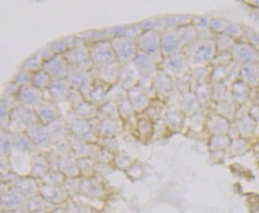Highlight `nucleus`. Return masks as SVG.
<instances>
[{
  "mask_svg": "<svg viewBox=\"0 0 259 213\" xmlns=\"http://www.w3.org/2000/svg\"><path fill=\"white\" fill-rule=\"evenodd\" d=\"M190 67L192 69L210 65L217 55L215 41L214 38H201L184 48Z\"/></svg>",
  "mask_w": 259,
  "mask_h": 213,
  "instance_id": "nucleus-1",
  "label": "nucleus"
},
{
  "mask_svg": "<svg viewBox=\"0 0 259 213\" xmlns=\"http://www.w3.org/2000/svg\"><path fill=\"white\" fill-rule=\"evenodd\" d=\"M232 60L240 66L255 64L259 62V51L257 47L247 41L239 40L235 41L231 51Z\"/></svg>",
  "mask_w": 259,
  "mask_h": 213,
  "instance_id": "nucleus-2",
  "label": "nucleus"
},
{
  "mask_svg": "<svg viewBox=\"0 0 259 213\" xmlns=\"http://www.w3.org/2000/svg\"><path fill=\"white\" fill-rule=\"evenodd\" d=\"M162 66L166 74L171 77H176L178 80L189 74L191 70L189 62L184 53L166 56L162 62Z\"/></svg>",
  "mask_w": 259,
  "mask_h": 213,
  "instance_id": "nucleus-3",
  "label": "nucleus"
},
{
  "mask_svg": "<svg viewBox=\"0 0 259 213\" xmlns=\"http://www.w3.org/2000/svg\"><path fill=\"white\" fill-rule=\"evenodd\" d=\"M138 47L143 53L152 57L161 49L160 36L154 30H147L138 38Z\"/></svg>",
  "mask_w": 259,
  "mask_h": 213,
  "instance_id": "nucleus-4",
  "label": "nucleus"
},
{
  "mask_svg": "<svg viewBox=\"0 0 259 213\" xmlns=\"http://www.w3.org/2000/svg\"><path fill=\"white\" fill-rule=\"evenodd\" d=\"M113 50L120 61L128 62L134 59L137 52V46L130 38L121 37L113 40Z\"/></svg>",
  "mask_w": 259,
  "mask_h": 213,
  "instance_id": "nucleus-5",
  "label": "nucleus"
},
{
  "mask_svg": "<svg viewBox=\"0 0 259 213\" xmlns=\"http://www.w3.org/2000/svg\"><path fill=\"white\" fill-rule=\"evenodd\" d=\"M160 46L163 55L165 56L180 53L183 46L177 34V29L172 28V30L163 33L160 39Z\"/></svg>",
  "mask_w": 259,
  "mask_h": 213,
  "instance_id": "nucleus-6",
  "label": "nucleus"
},
{
  "mask_svg": "<svg viewBox=\"0 0 259 213\" xmlns=\"http://www.w3.org/2000/svg\"><path fill=\"white\" fill-rule=\"evenodd\" d=\"M236 124L235 126L238 129L239 134L243 138H251L254 135L257 128V121L246 113L235 118Z\"/></svg>",
  "mask_w": 259,
  "mask_h": 213,
  "instance_id": "nucleus-7",
  "label": "nucleus"
},
{
  "mask_svg": "<svg viewBox=\"0 0 259 213\" xmlns=\"http://www.w3.org/2000/svg\"><path fill=\"white\" fill-rule=\"evenodd\" d=\"M239 79L246 83L250 89L257 88L259 87V62L241 66Z\"/></svg>",
  "mask_w": 259,
  "mask_h": 213,
  "instance_id": "nucleus-8",
  "label": "nucleus"
},
{
  "mask_svg": "<svg viewBox=\"0 0 259 213\" xmlns=\"http://www.w3.org/2000/svg\"><path fill=\"white\" fill-rule=\"evenodd\" d=\"M251 90L246 83L241 81L240 79L235 81L230 87L231 97L239 106L246 104V102L249 100Z\"/></svg>",
  "mask_w": 259,
  "mask_h": 213,
  "instance_id": "nucleus-9",
  "label": "nucleus"
},
{
  "mask_svg": "<svg viewBox=\"0 0 259 213\" xmlns=\"http://www.w3.org/2000/svg\"><path fill=\"white\" fill-rule=\"evenodd\" d=\"M236 102L234 101L232 97L227 98L225 100L220 101L217 102L215 106V111L219 113V115L225 117L227 120L233 121L236 117L237 108Z\"/></svg>",
  "mask_w": 259,
  "mask_h": 213,
  "instance_id": "nucleus-10",
  "label": "nucleus"
},
{
  "mask_svg": "<svg viewBox=\"0 0 259 213\" xmlns=\"http://www.w3.org/2000/svg\"><path fill=\"white\" fill-rule=\"evenodd\" d=\"M177 31L181 44H182L183 48L192 44L193 41L199 38L197 29L195 28L192 24L179 27L177 29Z\"/></svg>",
  "mask_w": 259,
  "mask_h": 213,
  "instance_id": "nucleus-11",
  "label": "nucleus"
},
{
  "mask_svg": "<svg viewBox=\"0 0 259 213\" xmlns=\"http://www.w3.org/2000/svg\"><path fill=\"white\" fill-rule=\"evenodd\" d=\"M212 70L213 66L211 65L192 69V71L190 72V78L195 83V87L200 84L208 83Z\"/></svg>",
  "mask_w": 259,
  "mask_h": 213,
  "instance_id": "nucleus-12",
  "label": "nucleus"
},
{
  "mask_svg": "<svg viewBox=\"0 0 259 213\" xmlns=\"http://www.w3.org/2000/svg\"><path fill=\"white\" fill-rule=\"evenodd\" d=\"M135 66L139 75H151L153 71V59L146 54L141 52V55H137Z\"/></svg>",
  "mask_w": 259,
  "mask_h": 213,
  "instance_id": "nucleus-13",
  "label": "nucleus"
},
{
  "mask_svg": "<svg viewBox=\"0 0 259 213\" xmlns=\"http://www.w3.org/2000/svg\"><path fill=\"white\" fill-rule=\"evenodd\" d=\"M194 94L197 98L200 106L206 107L212 99V87L209 83L196 86L194 90Z\"/></svg>",
  "mask_w": 259,
  "mask_h": 213,
  "instance_id": "nucleus-14",
  "label": "nucleus"
},
{
  "mask_svg": "<svg viewBox=\"0 0 259 213\" xmlns=\"http://www.w3.org/2000/svg\"><path fill=\"white\" fill-rule=\"evenodd\" d=\"M155 87L160 95H165L169 94L172 91L173 82L170 76L166 74L164 72L163 74H160L156 75L155 78Z\"/></svg>",
  "mask_w": 259,
  "mask_h": 213,
  "instance_id": "nucleus-15",
  "label": "nucleus"
},
{
  "mask_svg": "<svg viewBox=\"0 0 259 213\" xmlns=\"http://www.w3.org/2000/svg\"><path fill=\"white\" fill-rule=\"evenodd\" d=\"M214 41H215L217 54L226 52V51H231L236 41L226 33L216 34L214 36Z\"/></svg>",
  "mask_w": 259,
  "mask_h": 213,
  "instance_id": "nucleus-16",
  "label": "nucleus"
},
{
  "mask_svg": "<svg viewBox=\"0 0 259 213\" xmlns=\"http://www.w3.org/2000/svg\"><path fill=\"white\" fill-rule=\"evenodd\" d=\"M232 64H233V62L227 66H219L213 67L211 75H210V81L215 84L216 83L224 82L229 75Z\"/></svg>",
  "mask_w": 259,
  "mask_h": 213,
  "instance_id": "nucleus-17",
  "label": "nucleus"
},
{
  "mask_svg": "<svg viewBox=\"0 0 259 213\" xmlns=\"http://www.w3.org/2000/svg\"><path fill=\"white\" fill-rule=\"evenodd\" d=\"M200 104L194 92H190L184 95L182 102V109L188 113H195L199 110Z\"/></svg>",
  "mask_w": 259,
  "mask_h": 213,
  "instance_id": "nucleus-18",
  "label": "nucleus"
},
{
  "mask_svg": "<svg viewBox=\"0 0 259 213\" xmlns=\"http://www.w3.org/2000/svg\"><path fill=\"white\" fill-rule=\"evenodd\" d=\"M231 96V93L224 82L216 83L212 87V99L215 102L225 100Z\"/></svg>",
  "mask_w": 259,
  "mask_h": 213,
  "instance_id": "nucleus-19",
  "label": "nucleus"
},
{
  "mask_svg": "<svg viewBox=\"0 0 259 213\" xmlns=\"http://www.w3.org/2000/svg\"><path fill=\"white\" fill-rule=\"evenodd\" d=\"M230 22L228 21L224 20L222 19H211L210 20V24H209V28L210 31L216 34H222V33H225Z\"/></svg>",
  "mask_w": 259,
  "mask_h": 213,
  "instance_id": "nucleus-20",
  "label": "nucleus"
},
{
  "mask_svg": "<svg viewBox=\"0 0 259 213\" xmlns=\"http://www.w3.org/2000/svg\"><path fill=\"white\" fill-rule=\"evenodd\" d=\"M232 62H233V60H232L231 51H226V52L217 54L210 65L214 67V66H227V65L231 64Z\"/></svg>",
  "mask_w": 259,
  "mask_h": 213,
  "instance_id": "nucleus-21",
  "label": "nucleus"
},
{
  "mask_svg": "<svg viewBox=\"0 0 259 213\" xmlns=\"http://www.w3.org/2000/svg\"><path fill=\"white\" fill-rule=\"evenodd\" d=\"M225 33L231 36V38H234L235 41H239L242 39L243 36V27L242 25L230 22Z\"/></svg>",
  "mask_w": 259,
  "mask_h": 213,
  "instance_id": "nucleus-22",
  "label": "nucleus"
},
{
  "mask_svg": "<svg viewBox=\"0 0 259 213\" xmlns=\"http://www.w3.org/2000/svg\"><path fill=\"white\" fill-rule=\"evenodd\" d=\"M133 95L130 97L133 107L136 110H141V108L145 107V104L146 103V98L145 95H143L142 91H136L135 88H133Z\"/></svg>",
  "mask_w": 259,
  "mask_h": 213,
  "instance_id": "nucleus-23",
  "label": "nucleus"
},
{
  "mask_svg": "<svg viewBox=\"0 0 259 213\" xmlns=\"http://www.w3.org/2000/svg\"><path fill=\"white\" fill-rule=\"evenodd\" d=\"M242 27H243V36H242V38L246 37V39L242 40V41H247L249 44L258 48L259 34L255 32L254 30H252L250 27H246V26H242Z\"/></svg>",
  "mask_w": 259,
  "mask_h": 213,
  "instance_id": "nucleus-24",
  "label": "nucleus"
},
{
  "mask_svg": "<svg viewBox=\"0 0 259 213\" xmlns=\"http://www.w3.org/2000/svg\"><path fill=\"white\" fill-rule=\"evenodd\" d=\"M130 66H126V67L120 70V79L123 81V85L125 86L127 82V78H130V84L134 85V81L137 79V74L134 69L130 67Z\"/></svg>",
  "mask_w": 259,
  "mask_h": 213,
  "instance_id": "nucleus-25",
  "label": "nucleus"
},
{
  "mask_svg": "<svg viewBox=\"0 0 259 213\" xmlns=\"http://www.w3.org/2000/svg\"><path fill=\"white\" fill-rule=\"evenodd\" d=\"M253 103L256 104L257 106H259V89L255 94V97H254V102Z\"/></svg>",
  "mask_w": 259,
  "mask_h": 213,
  "instance_id": "nucleus-26",
  "label": "nucleus"
}]
</instances>
